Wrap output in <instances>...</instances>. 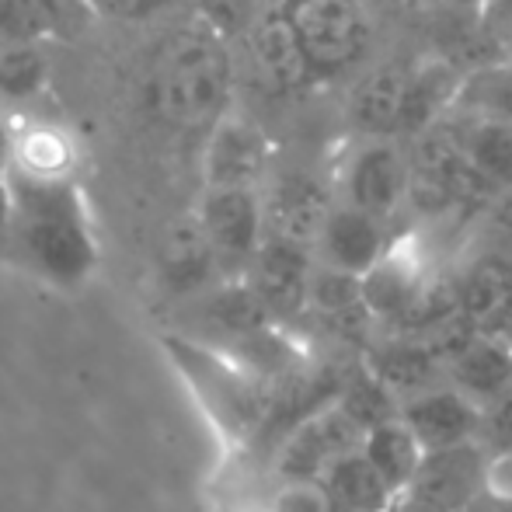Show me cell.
<instances>
[{
	"instance_id": "cell-2",
	"label": "cell",
	"mask_w": 512,
	"mask_h": 512,
	"mask_svg": "<svg viewBox=\"0 0 512 512\" xmlns=\"http://www.w3.org/2000/svg\"><path fill=\"white\" fill-rule=\"evenodd\" d=\"M230 88H234V63L227 39L220 28L203 21L164 46L150 81V98L157 112L175 126L209 129L220 115L230 112Z\"/></svg>"
},
{
	"instance_id": "cell-40",
	"label": "cell",
	"mask_w": 512,
	"mask_h": 512,
	"mask_svg": "<svg viewBox=\"0 0 512 512\" xmlns=\"http://www.w3.org/2000/svg\"><path fill=\"white\" fill-rule=\"evenodd\" d=\"M499 213H502V223L512 230V189L509 192H502V206H499Z\"/></svg>"
},
{
	"instance_id": "cell-11",
	"label": "cell",
	"mask_w": 512,
	"mask_h": 512,
	"mask_svg": "<svg viewBox=\"0 0 512 512\" xmlns=\"http://www.w3.org/2000/svg\"><path fill=\"white\" fill-rule=\"evenodd\" d=\"M262 324H272V314L265 310L262 300L255 297V290L248 286V279H220L216 286H209L206 293L185 300L182 304V324L175 331L189 338H199L206 345H223L230 338L255 331Z\"/></svg>"
},
{
	"instance_id": "cell-31",
	"label": "cell",
	"mask_w": 512,
	"mask_h": 512,
	"mask_svg": "<svg viewBox=\"0 0 512 512\" xmlns=\"http://www.w3.org/2000/svg\"><path fill=\"white\" fill-rule=\"evenodd\" d=\"M464 108H485V112L512 115V60L492 63L464 81L460 102Z\"/></svg>"
},
{
	"instance_id": "cell-27",
	"label": "cell",
	"mask_w": 512,
	"mask_h": 512,
	"mask_svg": "<svg viewBox=\"0 0 512 512\" xmlns=\"http://www.w3.org/2000/svg\"><path fill=\"white\" fill-rule=\"evenodd\" d=\"M335 401L349 411V415L356 418L366 432H370L373 425L391 422V418L401 415V398L377 377V373L370 370V366L363 363V359L349 363V370H345V380H342V387H338Z\"/></svg>"
},
{
	"instance_id": "cell-19",
	"label": "cell",
	"mask_w": 512,
	"mask_h": 512,
	"mask_svg": "<svg viewBox=\"0 0 512 512\" xmlns=\"http://www.w3.org/2000/svg\"><path fill=\"white\" fill-rule=\"evenodd\" d=\"M248 49L255 60L258 74L265 77V84L276 91H300L310 81H317L314 67H310L304 46L297 39L290 14L269 11L262 18H255L248 25Z\"/></svg>"
},
{
	"instance_id": "cell-32",
	"label": "cell",
	"mask_w": 512,
	"mask_h": 512,
	"mask_svg": "<svg viewBox=\"0 0 512 512\" xmlns=\"http://www.w3.org/2000/svg\"><path fill=\"white\" fill-rule=\"evenodd\" d=\"M272 512H335L324 481H276V495L269 499Z\"/></svg>"
},
{
	"instance_id": "cell-30",
	"label": "cell",
	"mask_w": 512,
	"mask_h": 512,
	"mask_svg": "<svg viewBox=\"0 0 512 512\" xmlns=\"http://www.w3.org/2000/svg\"><path fill=\"white\" fill-rule=\"evenodd\" d=\"M67 0H0V39L46 42L60 32Z\"/></svg>"
},
{
	"instance_id": "cell-18",
	"label": "cell",
	"mask_w": 512,
	"mask_h": 512,
	"mask_svg": "<svg viewBox=\"0 0 512 512\" xmlns=\"http://www.w3.org/2000/svg\"><path fill=\"white\" fill-rule=\"evenodd\" d=\"M425 283H429L425 258L411 241H398L363 276V304L377 317L380 328H394L418 300Z\"/></svg>"
},
{
	"instance_id": "cell-34",
	"label": "cell",
	"mask_w": 512,
	"mask_h": 512,
	"mask_svg": "<svg viewBox=\"0 0 512 512\" xmlns=\"http://www.w3.org/2000/svg\"><path fill=\"white\" fill-rule=\"evenodd\" d=\"M14 216V182H11V164H0V248H4V237L11 230Z\"/></svg>"
},
{
	"instance_id": "cell-6",
	"label": "cell",
	"mask_w": 512,
	"mask_h": 512,
	"mask_svg": "<svg viewBox=\"0 0 512 512\" xmlns=\"http://www.w3.org/2000/svg\"><path fill=\"white\" fill-rule=\"evenodd\" d=\"M203 230L216 251L223 276L241 279L248 272L255 251L262 248L265 234V199L262 189H220L203 185V199L196 206Z\"/></svg>"
},
{
	"instance_id": "cell-25",
	"label": "cell",
	"mask_w": 512,
	"mask_h": 512,
	"mask_svg": "<svg viewBox=\"0 0 512 512\" xmlns=\"http://www.w3.org/2000/svg\"><path fill=\"white\" fill-rule=\"evenodd\" d=\"M363 453H366V460L384 474L387 485L401 495V492H408L411 478H415L418 464H422L425 446L418 443L411 425L398 415V418H391V422H380L366 432Z\"/></svg>"
},
{
	"instance_id": "cell-15",
	"label": "cell",
	"mask_w": 512,
	"mask_h": 512,
	"mask_svg": "<svg viewBox=\"0 0 512 512\" xmlns=\"http://www.w3.org/2000/svg\"><path fill=\"white\" fill-rule=\"evenodd\" d=\"M401 418L411 425L418 443L425 450H443V446L474 443L481 429V405L471 401L464 391L443 380L418 394L401 398Z\"/></svg>"
},
{
	"instance_id": "cell-36",
	"label": "cell",
	"mask_w": 512,
	"mask_h": 512,
	"mask_svg": "<svg viewBox=\"0 0 512 512\" xmlns=\"http://www.w3.org/2000/svg\"><path fill=\"white\" fill-rule=\"evenodd\" d=\"M492 488H499V492L512 495V453L492 460Z\"/></svg>"
},
{
	"instance_id": "cell-14",
	"label": "cell",
	"mask_w": 512,
	"mask_h": 512,
	"mask_svg": "<svg viewBox=\"0 0 512 512\" xmlns=\"http://www.w3.org/2000/svg\"><path fill=\"white\" fill-rule=\"evenodd\" d=\"M391 244L394 241L384 216L366 213V209L338 199L314 241V258L324 265H335V269L366 276L391 251Z\"/></svg>"
},
{
	"instance_id": "cell-16",
	"label": "cell",
	"mask_w": 512,
	"mask_h": 512,
	"mask_svg": "<svg viewBox=\"0 0 512 512\" xmlns=\"http://www.w3.org/2000/svg\"><path fill=\"white\" fill-rule=\"evenodd\" d=\"M439 122H446L467 161L495 192L512 189V115L457 105Z\"/></svg>"
},
{
	"instance_id": "cell-22",
	"label": "cell",
	"mask_w": 512,
	"mask_h": 512,
	"mask_svg": "<svg viewBox=\"0 0 512 512\" xmlns=\"http://www.w3.org/2000/svg\"><path fill=\"white\" fill-rule=\"evenodd\" d=\"M446 380L481 408L512 391V345L499 331H481L450 366Z\"/></svg>"
},
{
	"instance_id": "cell-42",
	"label": "cell",
	"mask_w": 512,
	"mask_h": 512,
	"mask_svg": "<svg viewBox=\"0 0 512 512\" xmlns=\"http://www.w3.org/2000/svg\"><path fill=\"white\" fill-rule=\"evenodd\" d=\"M499 335H502V338H506V342L512 345V314H509V321H506V324H502V331H499Z\"/></svg>"
},
{
	"instance_id": "cell-33",
	"label": "cell",
	"mask_w": 512,
	"mask_h": 512,
	"mask_svg": "<svg viewBox=\"0 0 512 512\" xmlns=\"http://www.w3.org/2000/svg\"><path fill=\"white\" fill-rule=\"evenodd\" d=\"M478 443L485 446L488 457H506L512 453V391L502 394L499 401L481 408V429Z\"/></svg>"
},
{
	"instance_id": "cell-1",
	"label": "cell",
	"mask_w": 512,
	"mask_h": 512,
	"mask_svg": "<svg viewBox=\"0 0 512 512\" xmlns=\"http://www.w3.org/2000/svg\"><path fill=\"white\" fill-rule=\"evenodd\" d=\"M14 216L0 258L56 290H77L98 269V237L74 175L11 168Z\"/></svg>"
},
{
	"instance_id": "cell-44",
	"label": "cell",
	"mask_w": 512,
	"mask_h": 512,
	"mask_svg": "<svg viewBox=\"0 0 512 512\" xmlns=\"http://www.w3.org/2000/svg\"><path fill=\"white\" fill-rule=\"evenodd\" d=\"M262 512H272V509H269V506H265V509H262Z\"/></svg>"
},
{
	"instance_id": "cell-43",
	"label": "cell",
	"mask_w": 512,
	"mask_h": 512,
	"mask_svg": "<svg viewBox=\"0 0 512 512\" xmlns=\"http://www.w3.org/2000/svg\"><path fill=\"white\" fill-rule=\"evenodd\" d=\"M366 4H377V0H366Z\"/></svg>"
},
{
	"instance_id": "cell-39",
	"label": "cell",
	"mask_w": 512,
	"mask_h": 512,
	"mask_svg": "<svg viewBox=\"0 0 512 512\" xmlns=\"http://www.w3.org/2000/svg\"><path fill=\"white\" fill-rule=\"evenodd\" d=\"M11 140H14V136L7 133L4 119H0V164H11Z\"/></svg>"
},
{
	"instance_id": "cell-41",
	"label": "cell",
	"mask_w": 512,
	"mask_h": 512,
	"mask_svg": "<svg viewBox=\"0 0 512 512\" xmlns=\"http://www.w3.org/2000/svg\"><path fill=\"white\" fill-rule=\"evenodd\" d=\"M488 7H495V11H499L502 18H509V21H512V0H492Z\"/></svg>"
},
{
	"instance_id": "cell-9",
	"label": "cell",
	"mask_w": 512,
	"mask_h": 512,
	"mask_svg": "<svg viewBox=\"0 0 512 512\" xmlns=\"http://www.w3.org/2000/svg\"><path fill=\"white\" fill-rule=\"evenodd\" d=\"M272 175V140L248 115L227 112L209 126L203 147V185L265 189Z\"/></svg>"
},
{
	"instance_id": "cell-4",
	"label": "cell",
	"mask_w": 512,
	"mask_h": 512,
	"mask_svg": "<svg viewBox=\"0 0 512 512\" xmlns=\"http://www.w3.org/2000/svg\"><path fill=\"white\" fill-rule=\"evenodd\" d=\"M297 39L317 77H335L370 46L366 0H286Z\"/></svg>"
},
{
	"instance_id": "cell-38",
	"label": "cell",
	"mask_w": 512,
	"mask_h": 512,
	"mask_svg": "<svg viewBox=\"0 0 512 512\" xmlns=\"http://www.w3.org/2000/svg\"><path fill=\"white\" fill-rule=\"evenodd\" d=\"M443 4L457 7V11H478V14H485L492 0H443Z\"/></svg>"
},
{
	"instance_id": "cell-37",
	"label": "cell",
	"mask_w": 512,
	"mask_h": 512,
	"mask_svg": "<svg viewBox=\"0 0 512 512\" xmlns=\"http://www.w3.org/2000/svg\"><path fill=\"white\" fill-rule=\"evenodd\" d=\"M391 512H443V509H436V506H429V502L415 499V495L401 492V495H398V502H394V509H391Z\"/></svg>"
},
{
	"instance_id": "cell-28",
	"label": "cell",
	"mask_w": 512,
	"mask_h": 512,
	"mask_svg": "<svg viewBox=\"0 0 512 512\" xmlns=\"http://www.w3.org/2000/svg\"><path fill=\"white\" fill-rule=\"evenodd\" d=\"M366 310L363 304V276L356 272L335 269V265H314L310 276V293H307V317H317L321 328L345 321V317Z\"/></svg>"
},
{
	"instance_id": "cell-17",
	"label": "cell",
	"mask_w": 512,
	"mask_h": 512,
	"mask_svg": "<svg viewBox=\"0 0 512 512\" xmlns=\"http://www.w3.org/2000/svg\"><path fill=\"white\" fill-rule=\"evenodd\" d=\"M366 366L391 387L398 398L418 394L432 384L446 380V363L429 349L422 335H408V331H384L373 335L370 345L359 352Z\"/></svg>"
},
{
	"instance_id": "cell-20",
	"label": "cell",
	"mask_w": 512,
	"mask_h": 512,
	"mask_svg": "<svg viewBox=\"0 0 512 512\" xmlns=\"http://www.w3.org/2000/svg\"><path fill=\"white\" fill-rule=\"evenodd\" d=\"M411 63H380L349 95V119L363 136H401L408 115Z\"/></svg>"
},
{
	"instance_id": "cell-10",
	"label": "cell",
	"mask_w": 512,
	"mask_h": 512,
	"mask_svg": "<svg viewBox=\"0 0 512 512\" xmlns=\"http://www.w3.org/2000/svg\"><path fill=\"white\" fill-rule=\"evenodd\" d=\"M488 485H492V457L474 439V443L443 446V450H425L422 464L408 485V495L443 512H460Z\"/></svg>"
},
{
	"instance_id": "cell-12",
	"label": "cell",
	"mask_w": 512,
	"mask_h": 512,
	"mask_svg": "<svg viewBox=\"0 0 512 512\" xmlns=\"http://www.w3.org/2000/svg\"><path fill=\"white\" fill-rule=\"evenodd\" d=\"M223 276L220 262H216V251L209 244L203 220L199 213L178 216L168 230H164L161 255H157V286L168 293L171 300L185 304V300L206 293L209 286H216Z\"/></svg>"
},
{
	"instance_id": "cell-23",
	"label": "cell",
	"mask_w": 512,
	"mask_h": 512,
	"mask_svg": "<svg viewBox=\"0 0 512 512\" xmlns=\"http://www.w3.org/2000/svg\"><path fill=\"white\" fill-rule=\"evenodd\" d=\"M464 81L467 77L453 63H446L443 56H429V60L415 63L408 81L405 133H422V129L436 126L439 119H446L460 102Z\"/></svg>"
},
{
	"instance_id": "cell-13",
	"label": "cell",
	"mask_w": 512,
	"mask_h": 512,
	"mask_svg": "<svg viewBox=\"0 0 512 512\" xmlns=\"http://www.w3.org/2000/svg\"><path fill=\"white\" fill-rule=\"evenodd\" d=\"M262 199L269 234L290 237V241L314 248L324 220L338 203V192L317 175H307V171H283V175H269Z\"/></svg>"
},
{
	"instance_id": "cell-21",
	"label": "cell",
	"mask_w": 512,
	"mask_h": 512,
	"mask_svg": "<svg viewBox=\"0 0 512 512\" xmlns=\"http://www.w3.org/2000/svg\"><path fill=\"white\" fill-rule=\"evenodd\" d=\"M460 314L471 317L481 331H502L512 314V258L478 255L464 272H457Z\"/></svg>"
},
{
	"instance_id": "cell-24",
	"label": "cell",
	"mask_w": 512,
	"mask_h": 512,
	"mask_svg": "<svg viewBox=\"0 0 512 512\" xmlns=\"http://www.w3.org/2000/svg\"><path fill=\"white\" fill-rule=\"evenodd\" d=\"M321 481L338 512H391L394 502H398V492L366 460L363 450H352L345 457H338L324 471Z\"/></svg>"
},
{
	"instance_id": "cell-29",
	"label": "cell",
	"mask_w": 512,
	"mask_h": 512,
	"mask_svg": "<svg viewBox=\"0 0 512 512\" xmlns=\"http://www.w3.org/2000/svg\"><path fill=\"white\" fill-rule=\"evenodd\" d=\"M11 168L32 175H74V147L49 126L28 129L21 140H11Z\"/></svg>"
},
{
	"instance_id": "cell-7",
	"label": "cell",
	"mask_w": 512,
	"mask_h": 512,
	"mask_svg": "<svg viewBox=\"0 0 512 512\" xmlns=\"http://www.w3.org/2000/svg\"><path fill=\"white\" fill-rule=\"evenodd\" d=\"M363 439V425L338 401H331L279 439V446L272 450V474L276 481H321L338 457L363 450Z\"/></svg>"
},
{
	"instance_id": "cell-5",
	"label": "cell",
	"mask_w": 512,
	"mask_h": 512,
	"mask_svg": "<svg viewBox=\"0 0 512 512\" xmlns=\"http://www.w3.org/2000/svg\"><path fill=\"white\" fill-rule=\"evenodd\" d=\"M411 157L398 136H363L338 168V199L391 220L408 206Z\"/></svg>"
},
{
	"instance_id": "cell-26",
	"label": "cell",
	"mask_w": 512,
	"mask_h": 512,
	"mask_svg": "<svg viewBox=\"0 0 512 512\" xmlns=\"http://www.w3.org/2000/svg\"><path fill=\"white\" fill-rule=\"evenodd\" d=\"M46 42L0 39V105H28L49 88Z\"/></svg>"
},
{
	"instance_id": "cell-35",
	"label": "cell",
	"mask_w": 512,
	"mask_h": 512,
	"mask_svg": "<svg viewBox=\"0 0 512 512\" xmlns=\"http://www.w3.org/2000/svg\"><path fill=\"white\" fill-rule=\"evenodd\" d=\"M460 512H512V495L509 492H499V488L488 485L471 506H464Z\"/></svg>"
},
{
	"instance_id": "cell-3",
	"label": "cell",
	"mask_w": 512,
	"mask_h": 512,
	"mask_svg": "<svg viewBox=\"0 0 512 512\" xmlns=\"http://www.w3.org/2000/svg\"><path fill=\"white\" fill-rule=\"evenodd\" d=\"M161 345L220 436L237 446L255 443L272 408V384L237 366L227 352L175 328L164 331Z\"/></svg>"
},
{
	"instance_id": "cell-8",
	"label": "cell",
	"mask_w": 512,
	"mask_h": 512,
	"mask_svg": "<svg viewBox=\"0 0 512 512\" xmlns=\"http://www.w3.org/2000/svg\"><path fill=\"white\" fill-rule=\"evenodd\" d=\"M314 265L317 258L310 244L290 241V237L279 234H265L262 248L255 251L244 279H248L255 297L272 314V321L290 328L300 317H307V293Z\"/></svg>"
}]
</instances>
